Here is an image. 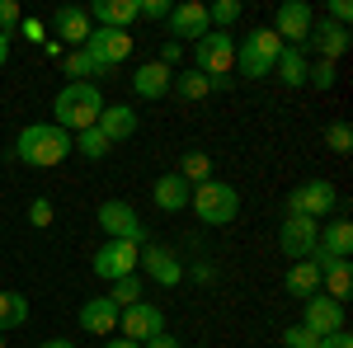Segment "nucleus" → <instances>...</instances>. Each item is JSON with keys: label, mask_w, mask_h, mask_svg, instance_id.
Listing matches in <instances>:
<instances>
[{"label": "nucleus", "mask_w": 353, "mask_h": 348, "mask_svg": "<svg viewBox=\"0 0 353 348\" xmlns=\"http://www.w3.org/2000/svg\"><path fill=\"white\" fill-rule=\"evenodd\" d=\"M321 292V268L311 264V259H301V264L288 268V296H297V301H306V296Z\"/></svg>", "instance_id": "obj_25"}, {"label": "nucleus", "mask_w": 353, "mask_h": 348, "mask_svg": "<svg viewBox=\"0 0 353 348\" xmlns=\"http://www.w3.org/2000/svg\"><path fill=\"white\" fill-rule=\"evenodd\" d=\"M311 24H316V14H311L306 0H288V5L273 14V33L283 38V48H301L306 33H311Z\"/></svg>", "instance_id": "obj_13"}, {"label": "nucleus", "mask_w": 353, "mask_h": 348, "mask_svg": "<svg viewBox=\"0 0 353 348\" xmlns=\"http://www.w3.org/2000/svg\"><path fill=\"white\" fill-rule=\"evenodd\" d=\"M334 207H339L334 184H330V179H306V184H297L292 193H288V212H283V216H311V221H325Z\"/></svg>", "instance_id": "obj_7"}, {"label": "nucleus", "mask_w": 353, "mask_h": 348, "mask_svg": "<svg viewBox=\"0 0 353 348\" xmlns=\"http://www.w3.org/2000/svg\"><path fill=\"white\" fill-rule=\"evenodd\" d=\"M57 127L61 132H90L94 123H99V113H104V94H99V85L94 81H66L61 90H57Z\"/></svg>", "instance_id": "obj_1"}, {"label": "nucleus", "mask_w": 353, "mask_h": 348, "mask_svg": "<svg viewBox=\"0 0 353 348\" xmlns=\"http://www.w3.org/2000/svg\"><path fill=\"white\" fill-rule=\"evenodd\" d=\"M94 33V19H90V10H81V5H66L61 14H57V38L76 52V48H85V38Z\"/></svg>", "instance_id": "obj_20"}, {"label": "nucleus", "mask_w": 353, "mask_h": 348, "mask_svg": "<svg viewBox=\"0 0 353 348\" xmlns=\"http://www.w3.org/2000/svg\"><path fill=\"white\" fill-rule=\"evenodd\" d=\"M301 48H311V52H321V61H330V66H334L339 57L349 52V28H344V24H330V19H316Z\"/></svg>", "instance_id": "obj_15"}, {"label": "nucleus", "mask_w": 353, "mask_h": 348, "mask_svg": "<svg viewBox=\"0 0 353 348\" xmlns=\"http://www.w3.org/2000/svg\"><path fill=\"white\" fill-rule=\"evenodd\" d=\"M301 306H306L301 329H311L316 339H325V334H339V329H344V301H334V296L316 292V296H306Z\"/></svg>", "instance_id": "obj_10"}, {"label": "nucleus", "mask_w": 353, "mask_h": 348, "mask_svg": "<svg viewBox=\"0 0 353 348\" xmlns=\"http://www.w3.org/2000/svg\"><path fill=\"white\" fill-rule=\"evenodd\" d=\"M24 33L33 38V43H43V24H38V19H24Z\"/></svg>", "instance_id": "obj_45"}, {"label": "nucleus", "mask_w": 353, "mask_h": 348, "mask_svg": "<svg viewBox=\"0 0 353 348\" xmlns=\"http://www.w3.org/2000/svg\"><path fill=\"white\" fill-rule=\"evenodd\" d=\"M236 19H241V0H212V5H208V24L212 28H226V33H231Z\"/></svg>", "instance_id": "obj_32"}, {"label": "nucleus", "mask_w": 353, "mask_h": 348, "mask_svg": "<svg viewBox=\"0 0 353 348\" xmlns=\"http://www.w3.org/2000/svg\"><path fill=\"white\" fill-rule=\"evenodd\" d=\"M90 19H94V28H128L137 24V0H94Z\"/></svg>", "instance_id": "obj_23"}, {"label": "nucleus", "mask_w": 353, "mask_h": 348, "mask_svg": "<svg viewBox=\"0 0 353 348\" xmlns=\"http://www.w3.org/2000/svg\"><path fill=\"white\" fill-rule=\"evenodd\" d=\"M141 348H179V344H174L170 334H156V339H146V344H141Z\"/></svg>", "instance_id": "obj_44"}, {"label": "nucleus", "mask_w": 353, "mask_h": 348, "mask_svg": "<svg viewBox=\"0 0 353 348\" xmlns=\"http://www.w3.org/2000/svg\"><path fill=\"white\" fill-rule=\"evenodd\" d=\"M14 156L33 170H52L71 156V132H61L57 123H28L24 132L14 136Z\"/></svg>", "instance_id": "obj_2"}, {"label": "nucleus", "mask_w": 353, "mask_h": 348, "mask_svg": "<svg viewBox=\"0 0 353 348\" xmlns=\"http://www.w3.org/2000/svg\"><path fill=\"white\" fill-rule=\"evenodd\" d=\"M189 207L198 212L203 226H231V221L241 216V193L226 184V179H208V184L193 188Z\"/></svg>", "instance_id": "obj_3"}, {"label": "nucleus", "mask_w": 353, "mask_h": 348, "mask_svg": "<svg viewBox=\"0 0 353 348\" xmlns=\"http://www.w3.org/2000/svg\"><path fill=\"white\" fill-rule=\"evenodd\" d=\"M109 301L113 306H118V311H128V306H137V301H141V278H118V283H113V292H109Z\"/></svg>", "instance_id": "obj_31"}, {"label": "nucleus", "mask_w": 353, "mask_h": 348, "mask_svg": "<svg viewBox=\"0 0 353 348\" xmlns=\"http://www.w3.org/2000/svg\"><path fill=\"white\" fill-rule=\"evenodd\" d=\"M118 316H123V311L113 306L109 296H94V301H85V306H81V329L104 339V334H113V329H118Z\"/></svg>", "instance_id": "obj_22"}, {"label": "nucleus", "mask_w": 353, "mask_h": 348, "mask_svg": "<svg viewBox=\"0 0 353 348\" xmlns=\"http://www.w3.org/2000/svg\"><path fill=\"white\" fill-rule=\"evenodd\" d=\"M66 76H71V81H90V76H94V61L85 57V48L66 52Z\"/></svg>", "instance_id": "obj_34"}, {"label": "nucleus", "mask_w": 353, "mask_h": 348, "mask_svg": "<svg viewBox=\"0 0 353 348\" xmlns=\"http://www.w3.org/2000/svg\"><path fill=\"white\" fill-rule=\"evenodd\" d=\"M316 236H321V221H311V216H283V226H278V249L301 264V259H311L316 254Z\"/></svg>", "instance_id": "obj_9"}, {"label": "nucleus", "mask_w": 353, "mask_h": 348, "mask_svg": "<svg viewBox=\"0 0 353 348\" xmlns=\"http://www.w3.org/2000/svg\"><path fill=\"white\" fill-rule=\"evenodd\" d=\"M94 127L109 136V146H118V141L137 136V108L132 104H104V113H99V123H94Z\"/></svg>", "instance_id": "obj_19"}, {"label": "nucleus", "mask_w": 353, "mask_h": 348, "mask_svg": "<svg viewBox=\"0 0 353 348\" xmlns=\"http://www.w3.org/2000/svg\"><path fill=\"white\" fill-rule=\"evenodd\" d=\"M179 57H184V43H170V38H165V48H161V66H170V71H174V66H179Z\"/></svg>", "instance_id": "obj_41"}, {"label": "nucleus", "mask_w": 353, "mask_h": 348, "mask_svg": "<svg viewBox=\"0 0 353 348\" xmlns=\"http://www.w3.org/2000/svg\"><path fill=\"white\" fill-rule=\"evenodd\" d=\"M316 348H353V339H349V329H339V334H325Z\"/></svg>", "instance_id": "obj_42"}, {"label": "nucleus", "mask_w": 353, "mask_h": 348, "mask_svg": "<svg viewBox=\"0 0 353 348\" xmlns=\"http://www.w3.org/2000/svg\"><path fill=\"white\" fill-rule=\"evenodd\" d=\"M170 0H137V19H170Z\"/></svg>", "instance_id": "obj_37"}, {"label": "nucleus", "mask_w": 353, "mask_h": 348, "mask_svg": "<svg viewBox=\"0 0 353 348\" xmlns=\"http://www.w3.org/2000/svg\"><path fill=\"white\" fill-rule=\"evenodd\" d=\"M325 146L334 151V156H349L353 151V127L349 123H330L325 127Z\"/></svg>", "instance_id": "obj_33"}, {"label": "nucleus", "mask_w": 353, "mask_h": 348, "mask_svg": "<svg viewBox=\"0 0 353 348\" xmlns=\"http://www.w3.org/2000/svg\"><path fill=\"white\" fill-rule=\"evenodd\" d=\"M5 61H10V38L0 33V66H5Z\"/></svg>", "instance_id": "obj_46"}, {"label": "nucleus", "mask_w": 353, "mask_h": 348, "mask_svg": "<svg viewBox=\"0 0 353 348\" xmlns=\"http://www.w3.org/2000/svg\"><path fill=\"white\" fill-rule=\"evenodd\" d=\"M321 339L311 334V329H301V325H288L283 329V348H316Z\"/></svg>", "instance_id": "obj_36"}, {"label": "nucleus", "mask_w": 353, "mask_h": 348, "mask_svg": "<svg viewBox=\"0 0 353 348\" xmlns=\"http://www.w3.org/2000/svg\"><path fill=\"white\" fill-rule=\"evenodd\" d=\"M193 71H203L208 81H226L236 71V33L226 28H208L193 43Z\"/></svg>", "instance_id": "obj_4"}, {"label": "nucleus", "mask_w": 353, "mask_h": 348, "mask_svg": "<svg viewBox=\"0 0 353 348\" xmlns=\"http://www.w3.org/2000/svg\"><path fill=\"white\" fill-rule=\"evenodd\" d=\"M193 348H203V344H193Z\"/></svg>", "instance_id": "obj_50"}, {"label": "nucleus", "mask_w": 353, "mask_h": 348, "mask_svg": "<svg viewBox=\"0 0 353 348\" xmlns=\"http://www.w3.org/2000/svg\"><path fill=\"white\" fill-rule=\"evenodd\" d=\"M52 203H48V198H33V203H28V221H33V226H52Z\"/></svg>", "instance_id": "obj_39"}, {"label": "nucleus", "mask_w": 353, "mask_h": 348, "mask_svg": "<svg viewBox=\"0 0 353 348\" xmlns=\"http://www.w3.org/2000/svg\"><path fill=\"white\" fill-rule=\"evenodd\" d=\"M28 320V296L24 292H0V334L5 329H19Z\"/></svg>", "instance_id": "obj_27"}, {"label": "nucleus", "mask_w": 353, "mask_h": 348, "mask_svg": "<svg viewBox=\"0 0 353 348\" xmlns=\"http://www.w3.org/2000/svg\"><path fill=\"white\" fill-rule=\"evenodd\" d=\"M99 226L109 231V240L146 245V226H141L137 207H132V203H123V198H109V203H99Z\"/></svg>", "instance_id": "obj_8"}, {"label": "nucleus", "mask_w": 353, "mask_h": 348, "mask_svg": "<svg viewBox=\"0 0 353 348\" xmlns=\"http://www.w3.org/2000/svg\"><path fill=\"white\" fill-rule=\"evenodd\" d=\"M137 254H141V245H132V240H109V245H99V254H94V273H99L104 283L132 278V273H137Z\"/></svg>", "instance_id": "obj_11"}, {"label": "nucleus", "mask_w": 353, "mask_h": 348, "mask_svg": "<svg viewBox=\"0 0 353 348\" xmlns=\"http://www.w3.org/2000/svg\"><path fill=\"white\" fill-rule=\"evenodd\" d=\"M104 348H141V344H132V339H109Z\"/></svg>", "instance_id": "obj_47"}, {"label": "nucleus", "mask_w": 353, "mask_h": 348, "mask_svg": "<svg viewBox=\"0 0 353 348\" xmlns=\"http://www.w3.org/2000/svg\"><path fill=\"white\" fill-rule=\"evenodd\" d=\"M151 198H156V207L161 212H184L189 207V198H193V188L179 179V174H161L156 184H151Z\"/></svg>", "instance_id": "obj_24"}, {"label": "nucleus", "mask_w": 353, "mask_h": 348, "mask_svg": "<svg viewBox=\"0 0 353 348\" xmlns=\"http://www.w3.org/2000/svg\"><path fill=\"white\" fill-rule=\"evenodd\" d=\"M179 99H208L212 94V81L203 71H174V85H170Z\"/></svg>", "instance_id": "obj_28"}, {"label": "nucleus", "mask_w": 353, "mask_h": 348, "mask_svg": "<svg viewBox=\"0 0 353 348\" xmlns=\"http://www.w3.org/2000/svg\"><path fill=\"white\" fill-rule=\"evenodd\" d=\"M189 273L198 278V283H212V278H217V268H212V264H193Z\"/></svg>", "instance_id": "obj_43"}, {"label": "nucleus", "mask_w": 353, "mask_h": 348, "mask_svg": "<svg viewBox=\"0 0 353 348\" xmlns=\"http://www.w3.org/2000/svg\"><path fill=\"white\" fill-rule=\"evenodd\" d=\"M170 85H174V71L170 66H161V61H141L132 76V90L141 94V99H165L170 94Z\"/></svg>", "instance_id": "obj_21"}, {"label": "nucleus", "mask_w": 353, "mask_h": 348, "mask_svg": "<svg viewBox=\"0 0 353 348\" xmlns=\"http://www.w3.org/2000/svg\"><path fill=\"white\" fill-rule=\"evenodd\" d=\"M71 146H81V156H90V161H104L113 146H109V136L99 132V127H90V132H76V141Z\"/></svg>", "instance_id": "obj_30"}, {"label": "nucleus", "mask_w": 353, "mask_h": 348, "mask_svg": "<svg viewBox=\"0 0 353 348\" xmlns=\"http://www.w3.org/2000/svg\"><path fill=\"white\" fill-rule=\"evenodd\" d=\"M353 249V221L349 216H334L321 226V236H316V254L321 259H349Z\"/></svg>", "instance_id": "obj_17"}, {"label": "nucleus", "mask_w": 353, "mask_h": 348, "mask_svg": "<svg viewBox=\"0 0 353 348\" xmlns=\"http://www.w3.org/2000/svg\"><path fill=\"white\" fill-rule=\"evenodd\" d=\"M174 174H179L189 188H198V184H208V179H212V161H208L203 151H189V156L179 161V170H174Z\"/></svg>", "instance_id": "obj_29"}, {"label": "nucleus", "mask_w": 353, "mask_h": 348, "mask_svg": "<svg viewBox=\"0 0 353 348\" xmlns=\"http://www.w3.org/2000/svg\"><path fill=\"white\" fill-rule=\"evenodd\" d=\"M311 264L321 268V287H325V296L349 301V292H353V268H349V259H321V254H311Z\"/></svg>", "instance_id": "obj_18"}, {"label": "nucleus", "mask_w": 353, "mask_h": 348, "mask_svg": "<svg viewBox=\"0 0 353 348\" xmlns=\"http://www.w3.org/2000/svg\"><path fill=\"white\" fill-rule=\"evenodd\" d=\"M283 57V38L273 28H250V38H236V66H241L250 81L269 76Z\"/></svg>", "instance_id": "obj_5"}, {"label": "nucleus", "mask_w": 353, "mask_h": 348, "mask_svg": "<svg viewBox=\"0 0 353 348\" xmlns=\"http://www.w3.org/2000/svg\"><path fill=\"white\" fill-rule=\"evenodd\" d=\"M334 81H339V76H334V66H330V61H316V66H306V85H311V90H330Z\"/></svg>", "instance_id": "obj_35"}, {"label": "nucleus", "mask_w": 353, "mask_h": 348, "mask_svg": "<svg viewBox=\"0 0 353 348\" xmlns=\"http://www.w3.org/2000/svg\"><path fill=\"white\" fill-rule=\"evenodd\" d=\"M85 57L94 61V76H109L132 57V33L128 28H94L85 38Z\"/></svg>", "instance_id": "obj_6"}, {"label": "nucleus", "mask_w": 353, "mask_h": 348, "mask_svg": "<svg viewBox=\"0 0 353 348\" xmlns=\"http://www.w3.org/2000/svg\"><path fill=\"white\" fill-rule=\"evenodd\" d=\"M43 348H76V344H71V339H48Z\"/></svg>", "instance_id": "obj_48"}, {"label": "nucleus", "mask_w": 353, "mask_h": 348, "mask_svg": "<svg viewBox=\"0 0 353 348\" xmlns=\"http://www.w3.org/2000/svg\"><path fill=\"white\" fill-rule=\"evenodd\" d=\"M0 348H5V334H0Z\"/></svg>", "instance_id": "obj_49"}, {"label": "nucleus", "mask_w": 353, "mask_h": 348, "mask_svg": "<svg viewBox=\"0 0 353 348\" xmlns=\"http://www.w3.org/2000/svg\"><path fill=\"white\" fill-rule=\"evenodd\" d=\"M325 14H330V24H344V28H349L353 5H349V0H330V5H325Z\"/></svg>", "instance_id": "obj_40"}, {"label": "nucleus", "mask_w": 353, "mask_h": 348, "mask_svg": "<svg viewBox=\"0 0 353 348\" xmlns=\"http://www.w3.org/2000/svg\"><path fill=\"white\" fill-rule=\"evenodd\" d=\"M118 329H123V339L146 344V339L165 334V311H161V306H151V301H137V306H128V311L118 316Z\"/></svg>", "instance_id": "obj_12"}, {"label": "nucleus", "mask_w": 353, "mask_h": 348, "mask_svg": "<svg viewBox=\"0 0 353 348\" xmlns=\"http://www.w3.org/2000/svg\"><path fill=\"white\" fill-rule=\"evenodd\" d=\"M165 24H170V43H179V38H193V43H198V38L212 28V24H208V5H198V0H184V5H174Z\"/></svg>", "instance_id": "obj_16"}, {"label": "nucleus", "mask_w": 353, "mask_h": 348, "mask_svg": "<svg viewBox=\"0 0 353 348\" xmlns=\"http://www.w3.org/2000/svg\"><path fill=\"white\" fill-rule=\"evenodd\" d=\"M278 81L288 85V90H297V85H306V52L301 48H283V57H278Z\"/></svg>", "instance_id": "obj_26"}, {"label": "nucleus", "mask_w": 353, "mask_h": 348, "mask_svg": "<svg viewBox=\"0 0 353 348\" xmlns=\"http://www.w3.org/2000/svg\"><path fill=\"white\" fill-rule=\"evenodd\" d=\"M137 268H141L146 278H156L161 287H174V283L184 278V264H179V259H174L165 245H151V240L141 245V254H137Z\"/></svg>", "instance_id": "obj_14"}, {"label": "nucleus", "mask_w": 353, "mask_h": 348, "mask_svg": "<svg viewBox=\"0 0 353 348\" xmlns=\"http://www.w3.org/2000/svg\"><path fill=\"white\" fill-rule=\"evenodd\" d=\"M19 19H24V10H19L14 0H0V33H5V38L14 33V24H19Z\"/></svg>", "instance_id": "obj_38"}]
</instances>
